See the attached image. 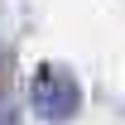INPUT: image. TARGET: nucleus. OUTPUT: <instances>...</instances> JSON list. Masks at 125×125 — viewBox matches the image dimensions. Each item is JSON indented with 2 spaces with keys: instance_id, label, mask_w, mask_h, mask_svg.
Returning <instances> with one entry per match:
<instances>
[{
  "instance_id": "f257e3e1",
  "label": "nucleus",
  "mask_w": 125,
  "mask_h": 125,
  "mask_svg": "<svg viewBox=\"0 0 125 125\" xmlns=\"http://www.w3.org/2000/svg\"><path fill=\"white\" fill-rule=\"evenodd\" d=\"M29 101H34V111H39L43 120L67 125L82 111V87H77V77H72L67 67L43 62V67L34 72V82H29Z\"/></svg>"
},
{
  "instance_id": "f03ea898",
  "label": "nucleus",
  "mask_w": 125,
  "mask_h": 125,
  "mask_svg": "<svg viewBox=\"0 0 125 125\" xmlns=\"http://www.w3.org/2000/svg\"><path fill=\"white\" fill-rule=\"evenodd\" d=\"M0 125H19V106L10 96H0Z\"/></svg>"
}]
</instances>
